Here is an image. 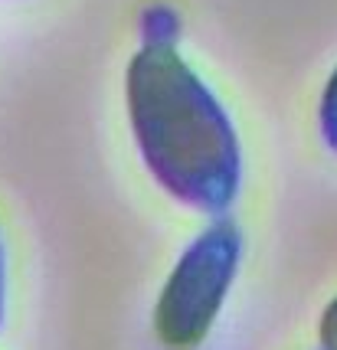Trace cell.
<instances>
[{
	"label": "cell",
	"mask_w": 337,
	"mask_h": 350,
	"mask_svg": "<svg viewBox=\"0 0 337 350\" xmlns=\"http://www.w3.org/2000/svg\"><path fill=\"white\" fill-rule=\"evenodd\" d=\"M243 259V232L219 216L177 259L154 308V334L167 350H197L213 331Z\"/></svg>",
	"instance_id": "7a4b0ae2"
},
{
	"label": "cell",
	"mask_w": 337,
	"mask_h": 350,
	"mask_svg": "<svg viewBox=\"0 0 337 350\" xmlns=\"http://www.w3.org/2000/svg\"><path fill=\"white\" fill-rule=\"evenodd\" d=\"M318 334H321V347L324 350H337V298H331V305L324 308Z\"/></svg>",
	"instance_id": "5b68a950"
},
{
	"label": "cell",
	"mask_w": 337,
	"mask_h": 350,
	"mask_svg": "<svg viewBox=\"0 0 337 350\" xmlns=\"http://www.w3.org/2000/svg\"><path fill=\"white\" fill-rule=\"evenodd\" d=\"M141 40L144 46H174L180 33V16L170 7H148L141 14Z\"/></svg>",
	"instance_id": "3957f363"
},
{
	"label": "cell",
	"mask_w": 337,
	"mask_h": 350,
	"mask_svg": "<svg viewBox=\"0 0 337 350\" xmlns=\"http://www.w3.org/2000/svg\"><path fill=\"white\" fill-rule=\"evenodd\" d=\"M124 98L138 154L157 187L219 219L239 197L243 148L213 89L177 46H141L124 72Z\"/></svg>",
	"instance_id": "6da1fadb"
},
{
	"label": "cell",
	"mask_w": 337,
	"mask_h": 350,
	"mask_svg": "<svg viewBox=\"0 0 337 350\" xmlns=\"http://www.w3.org/2000/svg\"><path fill=\"white\" fill-rule=\"evenodd\" d=\"M318 128H321L324 144L337 154V66L327 76V85L321 92V105H318Z\"/></svg>",
	"instance_id": "277c9868"
},
{
	"label": "cell",
	"mask_w": 337,
	"mask_h": 350,
	"mask_svg": "<svg viewBox=\"0 0 337 350\" xmlns=\"http://www.w3.org/2000/svg\"><path fill=\"white\" fill-rule=\"evenodd\" d=\"M3 305H7V262H3V243H0V324H3Z\"/></svg>",
	"instance_id": "8992f818"
}]
</instances>
